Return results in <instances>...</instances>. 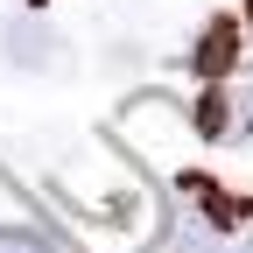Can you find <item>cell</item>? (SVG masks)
Wrapping results in <instances>:
<instances>
[{"mask_svg":"<svg viewBox=\"0 0 253 253\" xmlns=\"http://www.w3.org/2000/svg\"><path fill=\"white\" fill-rule=\"evenodd\" d=\"M0 56L21 63V71H49V63H56L49 21H7V28H0Z\"/></svg>","mask_w":253,"mask_h":253,"instance_id":"1","label":"cell"},{"mask_svg":"<svg viewBox=\"0 0 253 253\" xmlns=\"http://www.w3.org/2000/svg\"><path fill=\"white\" fill-rule=\"evenodd\" d=\"M232 56H239V28H232V21H218L211 36L197 42V78H225V71H232Z\"/></svg>","mask_w":253,"mask_h":253,"instance_id":"2","label":"cell"},{"mask_svg":"<svg viewBox=\"0 0 253 253\" xmlns=\"http://www.w3.org/2000/svg\"><path fill=\"white\" fill-rule=\"evenodd\" d=\"M0 253H49V239L28 225H0Z\"/></svg>","mask_w":253,"mask_h":253,"instance_id":"3","label":"cell"},{"mask_svg":"<svg viewBox=\"0 0 253 253\" xmlns=\"http://www.w3.org/2000/svg\"><path fill=\"white\" fill-rule=\"evenodd\" d=\"M239 253H253V239H246V246H239Z\"/></svg>","mask_w":253,"mask_h":253,"instance_id":"4","label":"cell"},{"mask_svg":"<svg viewBox=\"0 0 253 253\" xmlns=\"http://www.w3.org/2000/svg\"><path fill=\"white\" fill-rule=\"evenodd\" d=\"M36 7H49V0H36Z\"/></svg>","mask_w":253,"mask_h":253,"instance_id":"5","label":"cell"}]
</instances>
